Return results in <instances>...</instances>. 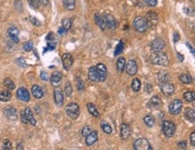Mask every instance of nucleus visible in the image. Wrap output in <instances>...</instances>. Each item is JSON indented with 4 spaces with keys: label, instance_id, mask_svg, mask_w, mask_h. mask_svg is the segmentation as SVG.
<instances>
[{
    "label": "nucleus",
    "instance_id": "obj_15",
    "mask_svg": "<svg viewBox=\"0 0 195 150\" xmlns=\"http://www.w3.org/2000/svg\"><path fill=\"white\" fill-rule=\"evenodd\" d=\"M126 67V72L128 73V75H135L137 71H138V65H137L136 61L133 59H131L127 62Z\"/></svg>",
    "mask_w": 195,
    "mask_h": 150
},
{
    "label": "nucleus",
    "instance_id": "obj_30",
    "mask_svg": "<svg viewBox=\"0 0 195 150\" xmlns=\"http://www.w3.org/2000/svg\"><path fill=\"white\" fill-rule=\"evenodd\" d=\"M86 107H87V110H88V112L89 113L92 115V116H94V117H96V118H98L99 117V112H98L97 108L96 107V105L95 104H93V103H87L86 104Z\"/></svg>",
    "mask_w": 195,
    "mask_h": 150
},
{
    "label": "nucleus",
    "instance_id": "obj_46",
    "mask_svg": "<svg viewBox=\"0 0 195 150\" xmlns=\"http://www.w3.org/2000/svg\"><path fill=\"white\" fill-rule=\"evenodd\" d=\"M3 149L4 150H11L12 149V144L10 142V140L8 139H5L3 142Z\"/></svg>",
    "mask_w": 195,
    "mask_h": 150
},
{
    "label": "nucleus",
    "instance_id": "obj_13",
    "mask_svg": "<svg viewBox=\"0 0 195 150\" xmlns=\"http://www.w3.org/2000/svg\"><path fill=\"white\" fill-rule=\"evenodd\" d=\"M62 64L65 70H69L73 65V57L70 53H65L62 55Z\"/></svg>",
    "mask_w": 195,
    "mask_h": 150
},
{
    "label": "nucleus",
    "instance_id": "obj_24",
    "mask_svg": "<svg viewBox=\"0 0 195 150\" xmlns=\"http://www.w3.org/2000/svg\"><path fill=\"white\" fill-rule=\"evenodd\" d=\"M31 91H32L33 95L36 99H40V98H42V96H43V94H44L42 89H41V87H40L39 85H33Z\"/></svg>",
    "mask_w": 195,
    "mask_h": 150
},
{
    "label": "nucleus",
    "instance_id": "obj_45",
    "mask_svg": "<svg viewBox=\"0 0 195 150\" xmlns=\"http://www.w3.org/2000/svg\"><path fill=\"white\" fill-rule=\"evenodd\" d=\"M27 1L33 8H38L40 5V0H27Z\"/></svg>",
    "mask_w": 195,
    "mask_h": 150
},
{
    "label": "nucleus",
    "instance_id": "obj_41",
    "mask_svg": "<svg viewBox=\"0 0 195 150\" xmlns=\"http://www.w3.org/2000/svg\"><path fill=\"white\" fill-rule=\"evenodd\" d=\"M77 87H78V90L79 92H83L85 90L84 81L80 77H77Z\"/></svg>",
    "mask_w": 195,
    "mask_h": 150
},
{
    "label": "nucleus",
    "instance_id": "obj_47",
    "mask_svg": "<svg viewBox=\"0 0 195 150\" xmlns=\"http://www.w3.org/2000/svg\"><path fill=\"white\" fill-rule=\"evenodd\" d=\"M91 131H92L91 128H90L89 126H85V127H84V128H83V130H82V132H81V133H82V136L85 138V137H86V136H87V135H88V134H89Z\"/></svg>",
    "mask_w": 195,
    "mask_h": 150
},
{
    "label": "nucleus",
    "instance_id": "obj_29",
    "mask_svg": "<svg viewBox=\"0 0 195 150\" xmlns=\"http://www.w3.org/2000/svg\"><path fill=\"white\" fill-rule=\"evenodd\" d=\"M63 5L67 10H74L76 8V0H62Z\"/></svg>",
    "mask_w": 195,
    "mask_h": 150
},
{
    "label": "nucleus",
    "instance_id": "obj_5",
    "mask_svg": "<svg viewBox=\"0 0 195 150\" xmlns=\"http://www.w3.org/2000/svg\"><path fill=\"white\" fill-rule=\"evenodd\" d=\"M103 18L104 20L106 28H108L110 30H115L117 28V21H116L115 17L112 14H110L109 12H105L103 14Z\"/></svg>",
    "mask_w": 195,
    "mask_h": 150
},
{
    "label": "nucleus",
    "instance_id": "obj_36",
    "mask_svg": "<svg viewBox=\"0 0 195 150\" xmlns=\"http://www.w3.org/2000/svg\"><path fill=\"white\" fill-rule=\"evenodd\" d=\"M140 86H141V83L139 81V79L138 78H134L131 82V88L134 92H138L140 90Z\"/></svg>",
    "mask_w": 195,
    "mask_h": 150
},
{
    "label": "nucleus",
    "instance_id": "obj_8",
    "mask_svg": "<svg viewBox=\"0 0 195 150\" xmlns=\"http://www.w3.org/2000/svg\"><path fill=\"white\" fill-rule=\"evenodd\" d=\"M160 89L162 91V93L165 94V96H170L175 93L176 91V87L173 84L169 83V82H165L162 83L160 85Z\"/></svg>",
    "mask_w": 195,
    "mask_h": 150
},
{
    "label": "nucleus",
    "instance_id": "obj_33",
    "mask_svg": "<svg viewBox=\"0 0 195 150\" xmlns=\"http://www.w3.org/2000/svg\"><path fill=\"white\" fill-rule=\"evenodd\" d=\"M144 123L146 124V126H148V128H152L155 125V119L151 116V115H146L143 118Z\"/></svg>",
    "mask_w": 195,
    "mask_h": 150
},
{
    "label": "nucleus",
    "instance_id": "obj_50",
    "mask_svg": "<svg viewBox=\"0 0 195 150\" xmlns=\"http://www.w3.org/2000/svg\"><path fill=\"white\" fill-rule=\"evenodd\" d=\"M177 146L180 149H186L187 148V144H186V141H179L177 143Z\"/></svg>",
    "mask_w": 195,
    "mask_h": 150
},
{
    "label": "nucleus",
    "instance_id": "obj_35",
    "mask_svg": "<svg viewBox=\"0 0 195 150\" xmlns=\"http://www.w3.org/2000/svg\"><path fill=\"white\" fill-rule=\"evenodd\" d=\"M150 104L152 105L153 108H157V107H159V106L162 104V101H161V99H160L157 95H155V96H153V97L151 98V100H150Z\"/></svg>",
    "mask_w": 195,
    "mask_h": 150
},
{
    "label": "nucleus",
    "instance_id": "obj_59",
    "mask_svg": "<svg viewBox=\"0 0 195 150\" xmlns=\"http://www.w3.org/2000/svg\"><path fill=\"white\" fill-rule=\"evenodd\" d=\"M16 149H23V147L22 146V145H18L17 146V148Z\"/></svg>",
    "mask_w": 195,
    "mask_h": 150
},
{
    "label": "nucleus",
    "instance_id": "obj_28",
    "mask_svg": "<svg viewBox=\"0 0 195 150\" xmlns=\"http://www.w3.org/2000/svg\"><path fill=\"white\" fill-rule=\"evenodd\" d=\"M117 66V70L119 73H122L125 69V66H126V59L122 57L119 58L116 63Z\"/></svg>",
    "mask_w": 195,
    "mask_h": 150
},
{
    "label": "nucleus",
    "instance_id": "obj_18",
    "mask_svg": "<svg viewBox=\"0 0 195 150\" xmlns=\"http://www.w3.org/2000/svg\"><path fill=\"white\" fill-rule=\"evenodd\" d=\"M131 136V128L128 124L122 123L120 125V138L122 140H126Z\"/></svg>",
    "mask_w": 195,
    "mask_h": 150
},
{
    "label": "nucleus",
    "instance_id": "obj_57",
    "mask_svg": "<svg viewBox=\"0 0 195 150\" xmlns=\"http://www.w3.org/2000/svg\"><path fill=\"white\" fill-rule=\"evenodd\" d=\"M176 54H177V58H178L179 61H180V62H183V59H184V57H183V55H182L180 52H177Z\"/></svg>",
    "mask_w": 195,
    "mask_h": 150
},
{
    "label": "nucleus",
    "instance_id": "obj_53",
    "mask_svg": "<svg viewBox=\"0 0 195 150\" xmlns=\"http://www.w3.org/2000/svg\"><path fill=\"white\" fill-rule=\"evenodd\" d=\"M190 140H191V145L194 148L195 147V132H193L190 135Z\"/></svg>",
    "mask_w": 195,
    "mask_h": 150
},
{
    "label": "nucleus",
    "instance_id": "obj_52",
    "mask_svg": "<svg viewBox=\"0 0 195 150\" xmlns=\"http://www.w3.org/2000/svg\"><path fill=\"white\" fill-rule=\"evenodd\" d=\"M30 20H31V23H32L34 26H37V27H38V26L40 25V22L37 18H35V17H31Z\"/></svg>",
    "mask_w": 195,
    "mask_h": 150
},
{
    "label": "nucleus",
    "instance_id": "obj_14",
    "mask_svg": "<svg viewBox=\"0 0 195 150\" xmlns=\"http://www.w3.org/2000/svg\"><path fill=\"white\" fill-rule=\"evenodd\" d=\"M16 96L20 101H23V102H29L31 98L29 91L24 87H20L16 92Z\"/></svg>",
    "mask_w": 195,
    "mask_h": 150
},
{
    "label": "nucleus",
    "instance_id": "obj_56",
    "mask_svg": "<svg viewBox=\"0 0 195 150\" xmlns=\"http://www.w3.org/2000/svg\"><path fill=\"white\" fill-rule=\"evenodd\" d=\"M179 40H180V35H179L178 33H176H176H174V41H175V42H177Z\"/></svg>",
    "mask_w": 195,
    "mask_h": 150
},
{
    "label": "nucleus",
    "instance_id": "obj_4",
    "mask_svg": "<svg viewBox=\"0 0 195 150\" xmlns=\"http://www.w3.org/2000/svg\"><path fill=\"white\" fill-rule=\"evenodd\" d=\"M66 113L68 117H70L72 120L78 119L80 114V109L78 103H70L66 107Z\"/></svg>",
    "mask_w": 195,
    "mask_h": 150
},
{
    "label": "nucleus",
    "instance_id": "obj_32",
    "mask_svg": "<svg viewBox=\"0 0 195 150\" xmlns=\"http://www.w3.org/2000/svg\"><path fill=\"white\" fill-rule=\"evenodd\" d=\"M157 78L161 83H165V82H169L170 80V75L167 72L165 71H160L157 75Z\"/></svg>",
    "mask_w": 195,
    "mask_h": 150
},
{
    "label": "nucleus",
    "instance_id": "obj_11",
    "mask_svg": "<svg viewBox=\"0 0 195 150\" xmlns=\"http://www.w3.org/2000/svg\"><path fill=\"white\" fill-rule=\"evenodd\" d=\"M7 35H8L9 39L12 41H14L15 43H18L19 42V30L16 27L11 26L10 28H8Z\"/></svg>",
    "mask_w": 195,
    "mask_h": 150
},
{
    "label": "nucleus",
    "instance_id": "obj_6",
    "mask_svg": "<svg viewBox=\"0 0 195 150\" xmlns=\"http://www.w3.org/2000/svg\"><path fill=\"white\" fill-rule=\"evenodd\" d=\"M182 109H183V102L179 99L173 100L168 106L169 113L172 115H178L182 112Z\"/></svg>",
    "mask_w": 195,
    "mask_h": 150
},
{
    "label": "nucleus",
    "instance_id": "obj_55",
    "mask_svg": "<svg viewBox=\"0 0 195 150\" xmlns=\"http://www.w3.org/2000/svg\"><path fill=\"white\" fill-rule=\"evenodd\" d=\"M67 32H68V31H67V30H65V29L61 26V27L59 29V31H58V33H59V35H63V34H65Z\"/></svg>",
    "mask_w": 195,
    "mask_h": 150
},
{
    "label": "nucleus",
    "instance_id": "obj_23",
    "mask_svg": "<svg viewBox=\"0 0 195 150\" xmlns=\"http://www.w3.org/2000/svg\"><path fill=\"white\" fill-rule=\"evenodd\" d=\"M23 111H24V113H25V116H26V119H27L28 122L30 124L35 126L36 125V120H35V118L33 116V113L32 112V110L29 107H26Z\"/></svg>",
    "mask_w": 195,
    "mask_h": 150
},
{
    "label": "nucleus",
    "instance_id": "obj_21",
    "mask_svg": "<svg viewBox=\"0 0 195 150\" xmlns=\"http://www.w3.org/2000/svg\"><path fill=\"white\" fill-rule=\"evenodd\" d=\"M54 101L58 106H62L64 98H63V93L59 88H56L54 90Z\"/></svg>",
    "mask_w": 195,
    "mask_h": 150
},
{
    "label": "nucleus",
    "instance_id": "obj_34",
    "mask_svg": "<svg viewBox=\"0 0 195 150\" xmlns=\"http://www.w3.org/2000/svg\"><path fill=\"white\" fill-rule=\"evenodd\" d=\"M179 79L182 83L185 84V85H189V84H192L193 82V77L188 74H183L179 76Z\"/></svg>",
    "mask_w": 195,
    "mask_h": 150
},
{
    "label": "nucleus",
    "instance_id": "obj_1",
    "mask_svg": "<svg viewBox=\"0 0 195 150\" xmlns=\"http://www.w3.org/2000/svg\"><path fill=\"white\" fill-rule=\"evenodd\" d=\"M150 61L154 65L167 67L169 66V59L165 53L162 51H153L150 55Z\"/></svg>",
    "mask_w": 195,
    "mask_h": 150
},
{
    "label": "nucleus",
    "instance_id": "obj_42",
    "mask_svg": "<svg viewBox=\"0 0 195 150\" xmlns=\"http://www.w3.org/2000/svg\"><path fill=\"white\" fill-rule=\"evenodd\" d=\"M123 49H124V42L122 40H120L117 45V47H116V50H115V52H114V56H118L120 53H121Z\"/></svg>",
    "mask_w": 195,
    "mask_h": 150
},
{
    "label": "nucleus",
    "instance_id": "obj_49",
    "mask_svg": "<svg viewBox=\"0 0 195 150\" xmlns=\"http://www.w3.org/2000/svg\"><path fill=\"white\" fill-rule=\"evenodd\" d=\"M146 5H148V6H151V7H154L156 6V4H157V0H144Z\"/></svg>",
    "mask_w": 195,
    "mask_h": 150
},
{
    "label": "nucleus",
    "instance_id": "obj_10",
    "mask_svg": "<svg viewBox=\"0 0 195 150\" xmlns=\"http://www.w3.org/2000/svg\"><path fill=\"white\" fill-rule=\"evenodd\" d=\"M4 115L8 120H17V112H16V109L14 108V107H12V106L5 107L4 109Z\"/></svg>",
    "mask_w": 195,
    "mask_h": 150
},
{
    "label": "nucleus",
    "instance_id": "obj_43",
    "mask_svg": "<svg viewBox=\"0 0 195 150\" xmlns=\"http://www.w3.org/2000/svg\"><path fill=\"white\" fill-rule=\"evenodd\" d=\"M16 63L21 67V68H26L27 67V64H26V62H25V59L24 58H16Z\"/></svg>",
    "mask_w": 195,
    "mask_h": 150
},
{
    "label": "nucleus",
    "instance_id": "obj_40",
    "mask_svg": "<svg viewBox=\"0 0 195 150\" xmlns=\"http://www.w3.org/2000/svg\"><path fill=\"white\" fill-rule=\"evenodd\" d=\"M183 98L187 101V102H193L195 100V94L194 92H186L183 94Z\"/></svg>",
    "mask_w": 195,
    "mask_h": 150
},
{
    "label": "nucleus",
    "instance_id": "obj_48",
    "mask_svg": "<svg viewBox=\"0 0 195 150\" xmlns=\"http://www.w3.org/2000/svg\"><path fill=\"white\" fill-rule=\"evenodd\" d=\"M40 79L43 80V81H45V82H47V81L50 80V75H49V74L47 72H45V71H42L40 73Z\"/></svg>",
    "mask_w": 195,
    "mask_h": 150
},
{
    "label": "nucleus",
    "instance_id": "obj_22",
    "mask_svg": "<svg viewBox=\"0 0 195 150\" xmlns=\"http://www.w3.org/2000/svg\"><path fill=\"white\" fill-rule=\"evenodd\" d=\"M88 78L93 81V82H100V78L96 71V66L91 67L88 70Z\"/></svg>",
    "mask_w": 195,
    "mask_h": 150
},
{
    "label": "nucleus",
    "instance_id": "obj_2",
    "mask_svg": "<svg viewBox=\"0 0 195 150\" xmlns=\"http://www.w3.org/2000/svg\"><path fill=\"white\" fill-rule=\"evenodd\" d=\"M133 26L138 33H145L148 29L149 23L145 17L137 16L133 21Z\"/></svg>",
    "mask_w": 195,
    "mask_h": 150
},
{
    "label": "nucleus",
    "instance_id": "obj_25",
    "mask_svg": "<svg viewBox=\"0 0 195 150\" xmlns=\"http://www.w3.org/2000/svg\"><path fill=\"white\" fill-rule=\"evenodd\" d=\"M95 22L97 24L98 26L100 27V29L102 31H104L106 29V26H105V23H104V20L103 18V16L100 15V14H95Z\"/></svg>",
    "mask_w": 195,
    "mask_h": 150
},
{
    "label": "nucleus",
    "instance_id": "obj_38",
    "mask_svg": "<svg viewBox=\"0 0 195 150\" xmlns=\"http://www.w3.org/2000/svg\"><path fill=\"white\" fill-rule=\"evenodd\" d=\"M72 91H73V88H72V85L70 82H67L66 85H65V88H64V93L66 94V96H70L72 94Z\"/></svg>",
    "mask_w": 195,
    "mask_h": 150
},
{
    "label": "nucleus",
    "instance_id": "obj_12",
    "mask_svg": "<svg viewBox=\"0 0 195 150\" xmlns=\"http://www.w3.org/2000/svg\"><path fill=\"white\" fill-rule=\"evenodd\" d=\"M96 71H97V74L99 75V78H100V82H103L106 80V77H107V68L104 64H102V63H99L96 66Z\"/></svg>",
    "mask_w": 195,
    "mask_h": 150
},
{
    "label": "nucleus",
    "instance_id": "obj_3",
    "mask_svg": "<svg viewBox=\"0 0 195 150\" xmlns=\"http://www.w3.org/2000/svg\"><path fill=\"white\" fill-rule=\"evenodd\" d=\"M176 127L174 122L169 120H164L162 123V131L167 138H172L176 133Z\"/></svg>",
    "mask_w": 195,
    "mask_h": 150
},
{
    "label": "nucleus",
    "instance_id": "obj_16",
    "mask_svg": "<svg viewBox=\"0 0 195 150\" xmlns=\"http://www.w3.org/2000/svg\"><path fill=\"white\" fill-rule=\"evenodd\" d=\"M46 40H47V48H46V50L43 52H45L46 51H52V50H54L55 47H56V45H57L56 39H55V36H54V34L52 33H49V35L47 36Z\"/></svg>",
    "mask_w": 195,
    "mask_h": 150
},
{
    "label": "nucleus",
    "instance_id": "obj_37",
    "mask_svg": "<svg viewBox=\"0 0 195 150\" xmlns=\"http://www.w3.org/2000/svg\"><path fill=\"white\" fill-rule=\"evenodd\" d=\"M4 85L8 88V90H14L16 88V85H15L14 81L10 78H5L4 80Z\"/></svg>",
    "mask_w": 195,
    "mask_h": 150
},
{
    "label": "nucleus",
    "instance_id": "obj_51",
    "mask_svg": "<svg viewBox=\"0 0 195 150\" xmlns=\"http://www.w3.org/2000/svg\"><path fill=\"white\" fill-rule=\"evenodd\" d=\"M20 115H21V120H22V122H23V123H24V124L29 123V122H28V120H27V119H26V116H25V113H24V111H23H23H21Z\"/></svg>",
    "mask_w": 195,
    "mask_h": 150
},
{
    "label": "nucleus",
    "instance_id": "obj_17",
    "mask_svg": "<svg viewBox=\"0 0 195 150\" xmlns=\"http://www.w3.org/2000/svg\"><path fill=\"white\" fill-rule=\"evenodd\" d=\"M145 18L147 19V21L148 22L149 24H151L153 26H156V24L158 23V16H157V14H156V12H154V11L148 12Z\"/></svg>",
    "mask_w": 195,
    "mask_h": 150
},
{
    "label": "nucleus",
    "instance_id": "obj_44",
    "mask_svg": "<svg viewBox=\"0 0 195 150\" xmlns=\"http://www.w3.org/2000/svg\"><path fill=\"white\" fill-rule=\"evenodd\" d=\"M33 48V43L32 41H27L23 43V50L25 51H31Z\"/></svg>",
    "mask_w": 195,
    "mask_h": 150
},
{
    "label": "nucleus",
    "instance_id": "obj_54",
    "mask_svg": "<svg viewBox=\"0 0 195 150\" xmlns=\"http://www.w3.org/2000/svg\"><path fill=\"white\" fill-rule=\"evenodd\" d=\"M145 91L147 92V93H151L152 92V86H151V85L150 84H146V85H145Z\"/></svg>",
    "mask_w": 195,
    "mask_h": 150
},
{
    "label": "nucleus",
    "instance_id": "obj_27",
    "mask_svg": "<svg viewBox=\"0 0 195 150\" xmlns=\"http://www.w3.org/2000/svg\"><path fill=\"white\" fill-rule=\"evenodd\" d=\"M12 98V94L8 90L0 91V101L1 102H9Z\"/></svg>",
    "mask_w": 195,
    "mask_h": 150
},
{
    "label": "nucleus",
    "instance_id": "obj_58",
    "mask_svg": "<svg viewBox=\"0 0 195 150\" xmlns=\"http://www.w3.org/2000/svg\"><path fill=\"white\" fill-rule=\"evenodd\" d=\"M186 45H187V46L189 47V50H190V51H192V54H193V55H194L195 51H194V49H193V46H192V45H191V44H190L189 42H187V43H186Z\"/></svg>",
    "mask_w": 195,
    "mask_h": 150
},
{
    "label": "nucleus",
    "instance_id": "obj_7",
    "mask_svg": "<svg viewBox=\"0 0 195 150\" xmlns=\"http://www.w3.org/2000/svg\"><path fill=\"white\" fill-rule=\"evenodd\" d=\"M133 148L135 150H152V147L147 138H138L133 143Z\"/></svg>",
    "mask_w": 195,
    "mask_h": 150
},
{
    "label": "nucleus",
    "instance_id": "obj_31",
    "mask_svg": "<svg viewBox=\"0 0 195 150\" xmlns=\"http://www.w3.org/2000/svg\"><path fill=\"white\" fill-rule=\"evenodd\" d=\"M101 128H102L103 131L104 132V133H106V134H108V135H111L113 133V128H112V126L107 121H105V120H103L101 122Z\"/></svg>",
    "mask_w": 195,
    "mask_h": 150
},
{
    "label": "nucleus",
    "instance_id": "obj_19",
    "mask_svg": "<svg viewBox=\"0 0 195 150\" xmlns=\"http://www.w3.org/2000/svg\"><path fill=\"white\" fill-rule=\"evenodd\" d=\"M62 79V74L59 72V71H55L51 74V76L50 77V83L53 86L55 87H58L60 84V81Z\"/></svg>",
    "mask_w": 195,
    "mask_h": 150
},
{
    "label": "nucleus",
    "instance_id": "obj_26",
    "mask_svg": "<svg viewBox=\"0 0 195 150\" xmlns=\"http://www.w3.org/2000/svg\"><path fill=\"white\" fill-rule=\"evenodd\" d=\"M184 116H185L186 120H188L189 121H191V122H193V123L194 122L195 113L193 109L186 108V109L184 110Z\"/></svg>",
    "mask_w": 195,
    "mask_h": 150
},
{
    "label": "nucleus",
    "instance_id": "obj_20",
    "mask_svg": "<svg viewBox=\"0 0 195 150\" xmlns=\"http://www.w3.org/2000/svg\"><path fill=\"white\" fill-rule=\"evenodd\" d=\"M98 139V132L94 131H91L86 137H85V144L87 146H92L94 145Z\"/></svg>",
    "mask_w": 195,
    "mask_h": 150
},
{
    "label": "nucleus",
    "instance_id": "obj_39",
    "mask_svg": "<svg viewBox=\"0 0 195 150\" xmlns=\"http://www.w3.org/2000/svg\"><path fill=\"white\" fill-rule=\"evenodd\" d=\"M71 26H72V21H71L70 19L64 18L62 20V27H63L65 30L68 31V30L71 28Z\"/></svg>",
    "mask_w": 195,
    "mask_h": 150
},
{
    "label": "nucleus",
    "instance_id": "obj_9",
    "mask_svg": "<svg viewBox=\"0 0 195 150\" xmlns=\"http://www.w3.org/2000/svg\"><path fill=\"white\" fill-rule=\"evenodd\" d=\"M165 46V42L162 38H155L151 43V50L152 51H162Z\"/></svg>",
    "mask_w": 195,
    "mask_h": 150
}]
</instances>
